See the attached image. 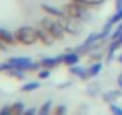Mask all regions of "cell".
I'll return each mask as SVG.
<instances>
[{
	"mask_svg": "<svg viewBox=\"0 0 122 115\" xmlns=\"http://www.w3.org/2000/svg\"><path fill=\"white\" fill-rule=\"evenodd\" d=\"M41 11L45 13V15H50L54 16V18L57 20V22L61 23V25L65 27L66 34H72V36H77L81 32V29L77 27L76 20H72L68 15H66L65 11H63V7H56V5L52 4H41Z\"/></svg>",
	"mask_w": 122,
	"mask_h": 115,
	"instance_id": "cell-1",
	"label": "cell"
},
{
	"mask_svg": "<svg viewBox=\"0 0 122 115\" xmlns=\"http://www.w3.org/2000/svg\"><path fill=\"white\" fill-rule=\"evenodd\" d=\"M15 40H16V45H23V47H30V45H34V43H40L38 31L32 25L18 27L15 31Z\"/></svg>",
	"mask_w": 122,
	"mask_h": 115,
	"instance_id": "cell-2",
	"label": "cell"
},
{
	"mask_svg": "<svg viewBox=\"0 0 122 115\" xmlns=\"http://www.w3.org/2000/svg\"><path fill=\"white\" fill-rule=\"evenodd\" d=\"M30 68H32V61H30V58H25V56L9 58L7 61L0 63V72H2V74H9V72H13V70L29 72Z\"/></svg>",
	"mask_w": 122,
	"mask_h": 115,
	"instance_id": "cell-3",
	"label": "cell"
},
{
	"mask_svg": "<svg viewBox=\"0 0 122 115\" xmlns=\"http://www.w3.org/2000/svg\"><path fill=\"white\" fill-rule=\"evenodd\" d=\"M38 25H41L43 29H45L47 32H49L50 36H52L56 42H61V40H65V36H66V31H65V27L61 25L59 22H57L54 16H50V15H47V16H43L41 20H40V23Z\"/></svg>",
	"mask_w": 122,
	"mask_h": 115,
	"instance_id": "cell-4",
	"label": "cell"
},
{
	"mask_svg": "<svg viewBox=\"0 0 122 115\" xmlns=\"http://www.w3.org/2000/svg\"><path fill=\"white\" fill-rule=\"evenodd\" d=\"M61 7H63V11L72 20H76V22H86L88 20V9L83 7V5H79V4H76V2H72V0L66 2V4H63Z\"/></svg>",
	"mask_w": 122,
	"mask_h": 115,
	"instance_id": "cell-5",
	"label": "cell"
},
{
	"mask_svg": "<svg viewBox=\"0 0 122 115\" xmlns=\"http://www.w3.org/2000/svg\"><path fill=\"white\" fill-rule=\"evenodd\" d=\"M7 45H16L15 32H9L7 29L0 27V49H5Z\"/></svg>",
	"mask_w": 122,
	"mask_h": 115,
	"instance_id": "cell-6",
	"label": "cell"
},
{
	"mask_svg": "<svg viewBox=\"0 0 122 115\" xmlns=\"http://www.w3.org/2000/svg\"><path fill=\"white\" fill-rule=\"evenodd\" d=\"M79 59H81L79 52H65V54H61V65H66V67L77 65Z\"/></svg>",
	"mask_w": 122,
	"mask_h": 115,
	"instance_id": "cell-7",
	"label": "cell"
},
{
	"mask_svg": "<svg viewBox=\"0 0 122 115\" xmlns=\"http://www.w3.org/2000/svg\"><path fill=\"white\" fill-rule=\"evenodd\" d=\"M36 31H38V38H40V43H43V45H47V47H49V45H52V43L56 42V40H54V38H52V36H50L49 32L45 31V29H43L41 25H38V27H36Z\"/></svg>",
	"mask_w": 122,
	"mask_h": 115,
	"instance_id": "cell-8",
	"label": "cell"
},
{
	"mask_svg": "<svg viewBox=\"0 0 122 115\" xmlns=\"http://www.w3.org/2000/svg\"><path fill=\"white\" fill-rule=\"evenodd\" d=\"M40 63H41V68H50V70H52L54 67L61 65V56H56V58H41Z\"/></svg>",
	"mask_w": 122,
	"mask_h": 115,
	"instance_id": "cell-9",
	"label": "cell"
},
{
	"mask_svg": "<svg viewBox=\"0 0 122 115\" xmlns=\"http://www.w3.org/2000/svg\"><path fill=\"white\" fill-rule=\"evenodd\" d=\"M68 68H70V74H72V76H77L79 79H88V70L84 68V67H79V63L68 67Z\"/></svg>",
	"mask_w": 122,
	"mask_h": 115,
	"instance_id": "cell-10",
	"label": "cell"
},
{
	"mask_svg": "<svg viewBox=\"0 0 122 115\" xmlns=\"http://www.w3.org/2000/svg\"><path fill=\"white\" fill-rule=\"evenodd\" d=\"M88 77H97L101 74V70H102V63L101 61H93L90 63V67H88Z\"/></svg>",
	"mask_w": 122,
	"mask_h": 115,
	"instance_id": "cell-11",
	"label": "cell"
},
{
	"mask_svg": "<svg viewBox=\"0 0 122 115\" xmlns=\"http://www.w3.org/2000/svg\"><path fill=\"white\" fill-rule=\"evenodd\" d=\"M9 106H11V115H22L23 111L27 110L25 104H23V101H16V103L9 104Z\"/></svg>",
	"mask_w": 122,
	"mask_h": 115,
	"instance_id": "cell-12",
	"label": "cell"
},
{
	"mask_svg": "<svg viewBox=\"0 0 122 115\" xmlns=\"http://www.w3.org/2000/svg\"><path fill=\"white\" fill-rule=\"evenodd\" d=\"M52 110H54L52 103H50V101H45V103L40 106V110H38L36 115H52Z\"/></svg>",
	"mask_w": 122,
	"mask_h": 115,
	"instance_id": "cell-13",
	"label": "cell"
},
{
	"mask_svg": "<svg viewBox=\"0 0 122 115\" xmlns=\"http://www.w3.org/2000/svg\"><path fill=\"white\" fill-rule=\"evenodd\" d=\"M38 88H40L38 81H29V83H25L22 86V92L23 94H29V92H34V90H38Z\"/></svg>",
	"mask_w": 122,
	"mask_h": 115,
	"instance_id": "cell-14",
	"label": "cell"
},
{
	"mask_svg": "<svg viewBox=\"0 0 122 115\" xmlns=\"http://www.w3.org/2000/svg\"><path fill=\"white\" fill-rule=\"evenodd\" d=\"M122 22V9H115V13L111 15V18L108 20V23H111V25H117V23Z\"/></svg>",
	"mask_w": 122,
	"mask_h": 115,
	"instance_id": "cell-15",
	"label": "cell"
},
{
	"mask_svg": "<svg viewBox=\"0 0 122 115\" xmlns=\"http://www.w3.org/2000/svg\"><path fill=\"white\" fill-rule=\"evenodd\" d=\"M117 97H118V92H110V94H104L102 99H104V103H106V104H111Z\"/></svg>",
	"mask_w": 122,
	"mask_h": 115,
	"instance_id": "cell-16",
	"label": "cell"
},
{
	"mask_svg": "<svg viewBox=\"0 0 122 115\" xmlns=\"http://www.w3.org/2000/svg\"><path fill=\"white\" fill-rule=\"evenodd\" d=\"M52 115H66V108H65V104H57V106H54Z\"/></svg>",
	"mask_w": 122,
	"mask_h": 115,
	"instance_id": "cell-17",
	"label": "cell"
},
{
	"mask_svg": "<svg viewBox=\"0 0 122 115\" xmlns=\"http://www.w3.org/2000/svg\"><path fill=\"white\" fill-rule=\"evenodd\" d=\"M50 76V68H40L38 70V79H47Z\"/></svg>",
	"mask_w": 122,
	"mask_h": 115,
	"instance_id": "cell-18",
	"label": "cell"
},
{
	"mask_svg": "<svg viewBox=\"0 0 122 115\" xmlns=\"http://www.w3.org/2000/svg\"><path fill=\"white\" fill-rule=\"evenodd\" d=\"M110 113H111V115H122V108L111 103V104H110Z\"/></svg>",
	"mask_w": 122,
	"mask_h": 115,
	"instance_id": "cell-19",
	"label": "cell"
},
{
	"mask_svg": "<svg viewBox=\"0 0 122 115\" xmlns=\"http://www.w3.org/2000/svg\"><path fill=\"white\" fill-rule=\"evenodd\" d=\"M0 115H11V106H7V104L2 106L0 108Z\"/></svg>",
	"mask_w": 122,
	"mask_h": 115,
	"instance_id": "cell-20",
	"label": "cell"
},
{
	"mask_svg": "<svg viewBox=\"0 0 122 115\" xmlns=\"http://www.w3.org/2000/svg\"><path fill=\"white\" fill-rule=\"evenodd\" d=\"M36 113H38V111H36V108H27L22 115H36Z\"/></svg>",
	"mask_w": 122,
	"mask_h": 115,
	"instance_id": "cell-21",
	"label": "cell"
},
{
	"mask_svg": "<svg viewBox=\"0 0 122 115\" xmlns=\"http://www.w3.org/2000/svg\"><path fill=\"white\" fill-rule=\"evenodd\" d=\"M115 9H122V0H115Z\"/></svg>",
	"mask_w": 122,
	"mask_h": 115,
	"instance_id": "cell-22",
	"label": "cell"
},
{
	"mask_svg": "<svg viewBox=\"0 0 122 115\" xmlns=\"http://www.w3.org/2000/svg\"><path fill=\"white\" fill-rule=\"evenodd\" d=\"M117 83H118V88H120V92H122V74L117 77Z\"/></svg>",
	"mask_w": 122,
	"mask_h": 115,
	"instance_id": "cell-23",
	"label": "cell"
},
{
	"mask_svg": "<svg viewBox=\"0 0 122 115\" xmlns=\"http://www.w3.org/2000/svg\"><path fill=\"white\" fill-rule=\"evenodd\" d=\"M117 59H118V61L122 63V54H118V58H117Z\"/></svg>",
	"mask_w": 122,
	"mask_h": 115,
	"instance_id": "cell-24",
	"label": "cell"
}]
</instances>
